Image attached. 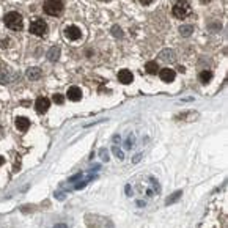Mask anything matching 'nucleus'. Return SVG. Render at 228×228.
I'll use <instances>...</instances> for the list:
<instances>
[{
	"label": "nucleus",
	"instance_id": "obj_1",
	"mask_svg": "<svg viewBox=\"0 0 228 228\" xmlns=\"http://www.w3.org/2000/svg\"><path fill=\"white\" fill-rule=\"evenodd\" d=\"M190 5L189 2H186V0H176V3L173 5L171 8V13L176 19H186L189 14H190Z\"/></svg>",
	"mask_w": 228,
	"mask_h": 228
},
{
	"label": "nucleus",
	"instance_id": "obj_2",
	"mask_svg": "<svg viewBox=\"0 0 228 228\" xmlns=\"http://www.w3.org/2000/svg\"><path fill=\"white\" fill-rule=\"evenodd\" d=\"M3 22H5L7 27H8V29H11V30L19 32V30L22 29V16H21L17 11H11V13L5 14Z\"/></svg>",
	"mask_w": 228,
	"mask_h": 228
},
{
	"label": "nucleus",
	"instance_id": "obj_3",
	"mask_svg": "<svg viewBox=\"0 0 228 228\" xmlns=\"http://www.w3.org/2000/svg\"><path fill=\"white\" fill-rule=\"evenodd\" d=\"M43 10L46 14L57 17L63 13V2H60V0H46L43 5Z\"/></svg>",
	"mask_w": 228,
	"mask_h": 228
},
{
	"label": "nucleus",
	"instance_id": "obj_4",
	"mask_svg": "<svg viewBox=\"0 0 228 228\" xmlns=\"http://www.w3.org/2000/svg\"><path fill=\"white\" fill-rule=\"evenodd\" d=\"M47 32V24L43 19H36L30 24V33L35 36H43Z\"/></svg>",
	"mask_w": 228,
	"mask_h": 228
},
{
	"label": "nucleus",
	"instance_id": "obj_5",
	"mask_svg": "<svg viewBox=\"0 0 228 228\" xmlns=\"http://www.w3.org/2000/svg\"><path fill=\"white\" fill-rule=\"evenodd\" d=\"M65 36H66L69 41H77V39H80L82 32H80L79 27H75V25H69V27L65 29Z\"/></svg>",
	"mask_w": 228,
	"mask_h": 228
},
{
	"label": "nucleus",
	"instance_id": "obj_6",
	"mask_svg": "<svg viewBox=\"0 0 228 228\" xmlns=\"http://www.w3.org/2000/svg\"><path fill=\"white\" fill-rule=\"evenodd\" d=\"M50 107V101L47 98H38L36 103H35V109L38 113H46Z\"/></svg>",
	"mask_w": 228,
	"mask_h": 228
},
{
	"label": "nucleus",
	"instance_id": "obj_7",
	"mask_svg": "<svg viewBox=\"0 0 228 228\" xmlns=\"http://www.w3.org/2000/svg\"><path fill=\"white\" fill-rule=\"evenodd\" d=\"M159 75H161V79H162L164 82H167V84L173 82V80H175V77H176L175 71H173V69H170V68H164L162 71H159Z\"/></svg>",
	"mask_w": 228,
	"mask_h": 228
},
{
	"label": "nucleus",
	"instance_id": "obj_8",
	"mask_svg": "<svg viewBox=\"0 0 228 228\" xmlns=\"http://www.w3.org/2000/svg\"><path fill=\"white\" fill-rule=\"evenodd\" d=\"M132 79H134V75H132V72L129 71V69H121L120 72H118V80L121 82V84H131L132 82Z\"/></svg>",
	"mask_w": 228,
	"mask_h": 228
},
{
	"label": "nucleus",
	"instance_id": "obj_9",
	"mask_svg": "<svg viewBox=\"0 0 228 228\" xmlns=\"http://www.w3.org/2000/svg\"><path fill=\"white\" fill-rule=\"evenodd\" d=\"M16 128H17L21 132H25V131L30 128V121L25 118V116H17V118H16Z\"/></svg>",
	"mask_w": 228,
	"mask_h": 228
},
{
	"label": "nucleus",
	"instance_id": "obj_10",
	"mask_svg": "<svg viewBox=\"0 0 228 228\" xmlns=\"http://www.w3.org/2000/svg\"><path fill=\"white\" fill-rule=\"evenodd\" d=\"M68 98H69L71 101H80V99H82V91H80V88H79V87H71V88L68 90Z\"/></svg>",
	"mask_w": 228,
	"mask_h": 228
},
{
	"label": "nucleus",
	"instance_id": "obj_11",
	"mask_svg": "<svg viewBox=\"0 0 228 228\" xmlns=\"http://www.w3.org/2000/svg\"><path fill=\"white\" fill-rule=\"evenodd\" d=\"M27 77L30 80H38L41 77V69L39 68H29L27 69Z\"/></svg>",
	"mask_w": 228,
	"mask_h": 228
},
{
	"label": "nucleus",
	"instance_id": "obj_12",
	"mask_svg": "<svg viewBox=\"0 0 228 228\" xmlns=\"http://www.w3.org/2000/svg\"><path fill=\"white\" fill-rule=\"evenodd\" d=\"M47 58L50 62H57L60 58V49L55 46V47H50L49 49V52H47Z\"/></svg>",
	"mask_w": 228,
	"mask_h": 228
},
{
	"label": "nucleus",
	"instance_id": "obj_13",
	"mask_svg": "<svg viewBox=\"0 0 228 228\" xmlns=\"http://www.w3.org/2000/svg\"><path fill=\"white\" fill-rule=\"evenodd\" d=\"M145 69H146L148 74H157V72H159V66H157L156 62H148V63L145 65Z\"/></svg>",
	"mask_w": 228,
	"mask_h": 228
},
{
	"label": "nucleus",
	"instance_id": "obj_14",
	"mask_svg": "<svg viewBox=\"0 0 228 228\" xmlns=\"http://www.w3.org/2000/svg\"><path fill=\"white\" fill-rule=\"evenodd\" d=\"M198 77H200V82L201 84H209V80L212 77V72L211 71H201Z\"/></svg>",
	"mask_w": 228,
	"mask_h": 228
},
{
	"label": "nucleus",
	"instance_id": "obj_15",
	"mask_svg": "<svg viewBox=\"0 0 228 228\" xmlns=\"http://www.w3.org/2000/svg\"><path fill=\"white\" fill-rule=\"evenodd\" d=\"M181 195H183V192H181V190H178V192H173V194H171V195H170V197L165 200V203H167V205H171V203H175V201L178 200Z\"/></svg>",
	"mask_w": 228,
	"mask_h": 228
},
{
	"label": "nucleus",
	"instance_id": "obj_16",
	"mask_svg": "<svg viewBox=\"0 0 228 228\" xmlns=\"http://www.w3.org/2000/svg\"><path fill=\"white\" fill-rule=\"evenodd\" d=\"M180 32H181L183 36H189L192 33V27H190V25H183V27L180 29Z\"/></svg>",
	"mask_w": 228,
	"mask_h": 228
},
{
	"label": "nucleus",
	"instance_id": "obj_17",
	"mask_svg": "<svg viewBox=\"0 0 228 228\" xmlns=\"http://www.w3.org/2000/svg\"><path fill=\"white\" fill-rule=\"evenodd\" d=\"M52 101L55 104H63L65 103V98H63V94H60V93H55L54 96H52Z\"/></svg>",
	"mask_w": 228,
	"mask_h": 228
},
{
	"label": "nucleus",
	"instance_id": "obj_18",
	"mask_svg": "<svg viewBox=\"0 0 228 228\" xmlns=\"http://www.w3.org/2000/svg\"><path fill=\"white\" fill-rule=\"evenodd\" d=\"M159 57H161V60H168V58H173V52L167 49V50H162V54Z\"/></svg>",
	"mask_w": 228,
	"mask_h": 228
},
{
	"label": "nucleus",
	"instance_id": "obj_19",
	"mask_svg": "<svg viewBox=\"0 0 228 228\" xmlns=\"http://www.w3.org/2000/svg\"><path fill=\"white\" fill-rule=\"evenodd\" d=\"M112 33H113L115 36H118V38H121V36H123V32L120 30V27H118V25H115V27L112 29Z\"/></svg>",
	"mask_w": 228,
	"mask_h": 228
},
{
	"label": "nucleus",
	"instance_id": "obj_20",
	"mask_svg": "<svg viewBox=\"0 0 228 228\" xmlns=\"http://www.w3.org/2000/svg\"><path fill=\"white\" fill-rule=\"evenodd\" d=\"M113 153H115V156H116L118 159H123V157H124V156H123V153H121V151H120L118 148H115V149H113Z\"/></svg>",
	"mask_w": 228,
	"mask_h": 228
},
{
	"label": "nucleus",
	"instance_id": "obj_21",
	"mask_svg": "<svg viewBox=\"0 0 228 228\" xmlns=\"http://www.w3.org/2000/svg\"><path fill=\"white\" fill-rule=\"evenodd\" d=\"M139 2H140L142 5H149L151 2H154V0H139Z\"/></svg>",
	"mask_w": 228,
	"mask_h": 228
},
{
	"label": "nucleus",
	"instance_id": "obj_22",
	"mask_svg": "<svg viewBox=\"0 0 228 228\" xmlns=\"http://www.w3.org/2000/svg\"><path fill=\"white\" fill-rule=\"evenodd\" d=\"M54 228H68V225H65V223H57Z\"/></svg>",
	"mask_w": 228,
	"mask_h": 228
},
{
	"label": "nucleus",
	"instance_id": "obj_23",
	"mask_svg": "<svg viewBox=\"0 0 228 228\" xmlns=\"http://www.w3.org/2000/svg\"><path fill=\"white\" fill-rule=\"evenodd\" d=\"M55 197H57V198H60V200H62V198H65V194H63V195H62V194H55Z\"/></svg>",
	"mask_w": 228,
	"mask_h": 228
},
{
	"label": "nucleus",
	"instance_id": "obj_24",
	"mask_svg": "<svg viewBox=\"0 0 228 228\" xmlns=\"http://www.w3.org/2000/svg\"><path fill=\"white\" fill-rule=\"evenodd\" d=\"M3 162H5V159H3L2 156H0V165H3Z\"/></svg>",
	"mask_w": 228,
	"mask_h": 228
},
{
	"label": "nucleus",
	"instance_id": "obj_25",
	"mask_svg": "<svg viewBox=\"0 0 228 228\" xmlns=\"http://www.w3.org/2000/svg\"><path fill=\"white\" fill-rule=\"evenodd\" d=\"M200 2H203V3H208V2H209V0H200Z\"/></svg>",
	"mask_w": 228,
	"mask_h": 228
},
{
	"label": "nucleus",
	"instance_id": "obj_26",
	"mask_svg": "<svg viewBox=\"0 0 228 228\" xmlns=\"http://www.w3.org/2000/svg\"><path fill=\"white\" fill-rule=\"evenodd\" d=\"M101 2H110V0H101Z\"/></svg>",
	"mask_w": 228,
	"mask_h": 228
}]
</instances>
